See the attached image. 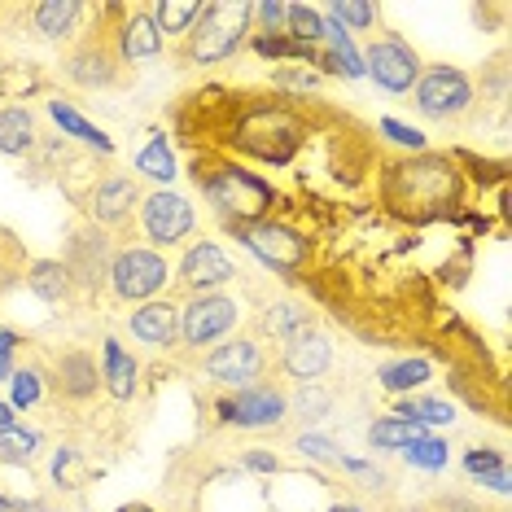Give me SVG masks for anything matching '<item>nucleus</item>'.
Instances as JSON below:
<instances>
[{
    "mask_svg": "<svg viewBox=\"0 0 512 512\" xmlns=\"http://www.w3.org/2000/svg\"><path fill=\"white\" fill-rule=\"evenodd\" d=\"M197 189L211 197V206L219 215L232 219V228L259 224V219H267V211H272V202H276L272 184L259 180L254 171H241V167L206 171V176H197Z\"/></svg>",
    "mask_w": 512,
    "mask_h": 512,
    "instance_id": "nucleus-1",
    "label": "nucleus"
},
{
    "mask_svg": "<svg viewBox=\"0 0 512 512\" xmlns=\"http://www.w3.org/2000/svg\"><path fill=\"white\" fill-rule=\"evenodd\" d=\"M254 18V5H241V0H228V5H202L193 31H189V62L197 66H215L228 62L232 53L241 49Z\"/></svg>",
    "mask_w": 512,
    "mask_h": 512,
    "instance_id": "nucleus-2",
    "label": "nucleus"
},
{
    "mask_svg": "<svg viewBox=\"0 0 512 512\" xmlns=\"http://www.w3.org/2000/svg\"><path fill=\"white\" fill-rule=\"evenodd\" d=\"M114 294L123 302H154V294L167 285V259L158 250H145V246H132V250H119L106 267Z\"/></svg>",
    "mask_w": 512,
    "mask_h": 512,
    "instance_id": "nucleus-3",
    "label": "nucleus"
},
{
    "mask_svg": "<svg viewBox=\"0 0 512 512\" xmlns=\"http://www.w3.org/2000/svg\"><path fill=\"white\" fill-rule=\"evenodd\" d=\"M364 79H372L390 97H403L421 79V57H416V49L403 36H381L364 53Z\"/></svg>",
    "mask_w": 512,
    "mask_h": 512,
    "instance_id": "nucleus-4",
    "label": "nucleus"
},
{
    "mask_svg": "<svg viewBox=\"0 0 512 512\" xmlns=\"http://www.w3.org/2000/svg\"><path fill=\"white\" fill-rule=\"evenodd\" d=\"M237 241H241V246H246L263 267H272V272H281V276L298 272V267L307 263V241H302L294 228L272 224V219H259V224H241V228H237Z\"/></svg>",
    "mask_w": 512,
    "mask_h": 512,
    "instance_id": "nucleus-5",
    "label": "nucleus"
},
{
    "mask_svg": "<svg viewBox=\"0 0 512 512\" xmlns=\"http://www.w3.org/2000/svg\"><path fill=\"white\" fill-rule=\"evenodd\" d=\"M412 97L425 119H456V114L473 106V84L456 66H429V71H421V79H416Z\"/></svg>",
    "mask_w": 512,
    "mask_h": 512,
    "instance_id": "nucleus-6",
    "label": "nucleus"
},
{
    "mask_svg": "<svg viewBox=\"0 0 512 512\" xmlns=\"http://www.w3.org/2000/svg\"><path fill=\"white\" fill-rule=\"evenodd\" d=\"M289 416V399L276 386H246L219 403V421L237 429H272Z\"/></svg>",
    "mask_w": 512,
    "mask_h": 512,
    "instance_id": "nucleus-7",
    "label": "nucleus"
},
{
    "mask_svg": "<svg viewBox=\"0 0 512 512\" xmlns=\"http://www.w3.org/2000/svg\"><path fill=\"white\" fill-rule=\"evenodd\" d=\"M237 324V302L224 294H193L189 307H180V337L184 346H211Z\"/></svg>",
    "mask_w": 512,
    "mask_h": 512,
    "instance_id": "nucleus-8",
    "label": "nucleus"
},
{
    "mask_svg": "<svg viewBox=\"0 0 512 512\" xmlns=\"http://www.w3.org/2000/svg\"><path fill=\"white\" fill-rule=\"evenodd\" d=\"M141 228L154 246H176L193 232V206L189 197L171 193V189H158L141 202Z\"/></svg>",
    "mask_w": 512,
    "mask_h": 512,
    "instance_id": "nucleus-9",
    "label": "nucleus"
},
{
    "mask_svg": "<svg viewBox=\"0 0 512 512\" xmlns=\"http://www.w3.org/2000/svg\"><path fill=\"white\" fill-rule=\"evenodd\" d=\"M232 276H237V267H232V259L215 241H197L180 259V281L193 294H219V285H228Z\"/></svg>",
    "mask_w": 512,
    "mask_h": 512,
    "instance_id": "nucleus-10",
    "label": "nucleus"
},
{
    "mask_svg": "<svg viewBox=\"0 0 512 512\" xmlns=\"http://www.w3.org/2000/svg\"><path fill=\"white\" fill-rule=\"evenodd\" d=\"M206 377L211 381H224V386H237V390H246L259 381V372H263V351L250 342V337H237V342H228V346H215L211 355H206Z\"/></svg>",
    "mask_w": 512,
    "mask_h": 512,
    "instance_id": "nucleus-11",
    "label": "nucleus"
},
{
    "mask_svg": "<svg viewBox=\"0 0 512 512\" xmlns=\"http://www.w3.org/2000/svg\"><path fill=\"white\" fill-rule=\"evenodd\" d=\"M281 364H285V372L294 381H302V386H316V381L329 372V364H333V346H329V337L324 333H298L294 342L285 346V355H281Z\"/></svg>",
    "mask_w": 512,
    "mask_h": 512,
    "instance_id": "nucleus-12",
    "label": "nucleus"
},
{
    "mask_svg": "<svg viewBox=\"0 0 512 512\" xmlns=\"http://www.w3.org/2000/svg\"><path fill=\"white\" fill-rule=\"evenodd\" d=\"M127 329H132L136 342L145 346H171L180 337V307L176 302H141V307L132 311V320H127Z\"/></svg>",
    "mask_w": 512,
    "mask_h": 512,
    "instance_id": "nucleus-13",
    "label": "nucleus"
},
{
    "mask_svg": "<svg viewBox=\"0 0 512 512\" xmlns=\"http://www.w3.org/2000/svg\"><path fill=\"white\" fill-rule=\"evenodd\" d=\"M141 202V193H136V184H132V176H110V180H101L97 189H92V219L97 224H123L127 215H132V206Z\"/></svg>",
    "mask_w": 512,
    "mask_h": 512,
    "instance_id": "nucleus-14",
    "label": "nucleus"
},
{
    "mask_svg": "<svg viewBox=\"0 0 512 512\" xmlns=\"http://www.w3.org/2000/svg\"><path fill=\"white\" fill-rule=\"evenodd\" d=\"M114 36H119V62H149V57L162 53V31L154 27L149 9H141V14H127L123 27L114 31Z\"/></svg>",
    "mask_w": 512,
    "mask_h": 512,
    "instance_id": "nucleus-15",
    "label": "nucleus"
},
{
    "mask_svg": "<svg viewBox=\"0 0 512 512\" xmlns=\"http://www.w3.org/2000/svg\"><path fill=\"white\" fill-rule=\"evenodd\" d=\"M136 377H141V364L127 355L123 342L106 337V342H101V381H106V390H110L119 403H127V399L136 394Z\"/></svg>",
    "mask_w": 512,
    "mask_h": 512,
    "instance_id": "nucleus-16",
    "label": "nucleus"
},
{
    "mask_svg": "<svg viewBox=\"0 0 512 512\" xmlns=\"http://www.w3.org/2000/svg\"><path fill=\"white\" fill-rule=\"evenodd\" d=\"M101 386V372H97V359L84 355V351H71L57 359V390L66 394V399H88V394H97Z\"/></svg>",
    "mask_w": 512,
    "mask_h": 512,
    "instance_id": "nucleus-17",
    "label": "nucleus"
},
{
    "mask_svg": "<svg viewBox=\"0 0 512 512\" xmlns=\"http://www.w3.org/2000/svg\"><path fill=\"white\" fill-rule=\"evenodd\" d=\"M79 18H84V5H75V0H44L31 9V22L44 40H71L79 31Z\"/></svg>",
    "mask_w": 512,
    "mask_h": 512,
    "instance_id": "nucleus-18",
    "label": "nucleus"
},
{
    "mask_svg": "<svg viewBox=\"0 0 512 512\" xmlns=\"http://www.w3.org/2000/svg\"><path fill=\"white\" fill-rule=\"evenodd\" d=\"M49 119L62 127L66 136H71V141H79V145H88V149H97V154H114V141L106 132H101V127H92L84 114H79L71 101H49Z\"/></svg>",
    "mask_w": 512,
    "mask_h": 512,
    "instance_id": "nucleus-19",
    "label": "nucleus"
},
{
    "mask_svg": "<svg viewBox=\"0 0 512 512\" xmlns=\"http://www.w3.org/2000/svg\"><path fill=\"white\" fill-rule=\"evenodd\" d=\"M36 149V119L22 106H5L0 110V154L5 158H22Z\"/></svg>",
    "mask_w": 512,
    "mask_h": 512,
    "instance_id": "nucleus-20",
    "label": "nucleus"
},
{
    "mask_svg": "<svg viewBox=\"0 0 512 512\" xmlns=\"http://www.w3.org/2000/svg\"><path fill=\"white\" fill-rule=\"evenodd\" d=\"M464 473H469L473 482L491 486L495 495H508V486H512L508 460H504V451H495V447H473V451H464Z\"/></svg>",
    "mask_w": 512,
    "mask_h": 512,
    "instance_id": "nucleus-21",
    "label": "nucleus"
},
{
    "mask_svg": "<svg viewBox=\"0 0 512 512\" xmlns=\"http://www.w3.org/2000/svg\"><path fill=\"white\" fill-rule=\"evenodd\" d=\"M66 79L79 88H110L114 84V57L92 44V49L75 53L71 62H66Z\"/></svg>",
    "mask_w": 512,
    "mask_h": 512,
    "instance_id": "nucleus-22",
    "label": "nucleus"
},
{
    "mask_svg": "<svg viewBox=\"0 0 512 512\" xmlns=\"http://www.w3.org/2000/svg\"><path fill=\"white\" fill-rule=\"evenodd\" d=\"M434 377V368H429V359H394V364H386L377 372V381H381V390H390V394H412V390H421L425 381Z\"/></svg>",
    "mask_w": 512,
    "mask_h": 512,
    "instance_id": "nucleus-23",
    "label": "nucleus"
},
{
    "mask_svg": "<svg viewBox=\"0 0 512 512\" xmlns=\"http://www.w3.org/2000/svg\"><path fill=\"white\" fill-rule=\"evenodd\" d=\"M429 429L416 421H399V416H381L368 425V447L372 451H403L412 438H425Z\"/></svg>",
    "mask_w": 512,
    "mask_h": 512,
    "instance_id": "nucleus-24",
    "label": "nucleus"
},
{
    "mask_svg": "<svg viewBox=\"0 0 512 512\" xmlns=\"http://www.w3.org/2000/svg\"><path fill=\"white\" fill-rule=\"evenodd\" d=\"M136 171L149 180H158V184H171L180 176V167H176V149L167 145V136L154 132V141H149L141 154H136Z\"/></svg>",
    "mask_w": 512,
    "mask_h": 512,
    "instance_id": "nucleus-25",
    "label": "nucleus"
},
{
    "mask_svg": "<svg viewBox=\"0 0 512 512\" xmlns=\"http://www.w3.org/2000/svg\"><path fill=\"white\" fill-rule=\"evenodd\" d=\"M27 285H31V294L44 298V302H62L71 294V272H66V263H57V259H40L27 272Z\"/></svg>",
    "mask_w": 512,
    "mask_h": 512,
    "instance_id": "nucleus-26",
    "label": "nucleus"
},
{
    "mask_svg": "<svg viewBox=\"0 0 512 512\" xmlns=\"http://www.w3.org/2000/svg\"><path fill=\"white\" fill-rule=\"evenodd\" d=\"M197 14H202L197 0H189V5H180V0H158V5L149 9V18H154V27L162 31V36H189Z\"/></svg>",
    "mask_w": 512,
    "mask_h": 512,
    "instance_id": "nucleus-27",
    "label": "nucleus"
},
{
    "mask_svg": "<svg viewBox=\"0 0 512 512\" xmlns=\"http://www.w3.org/2000/svg\"><path fill=\"white\" fill-rule=\"evenodd\" d=\"M263 324H267V333H276V337H285V342H294L298 333L311 329V311L298 307V302H276V307H267Z\"/></svg>",
    "mask_w": 512,
    "mask_h": 512,
    "instance_id": "nucleus-28",
    "label": "nucleus"
},
{
    "mask_svg": "<svg viewBox=\"0 0 512 512\" xmlns=\"http://www.w3.org/2000/svg\"><path fill=\"white\" fill-rule=\"evenodd\" d=\"M285 36L298 44H320L324 40V14L311 5H285Z\"/></svg>",
    "mask_w": 512,
    "mask_h": 512,
    "instance_id": "nucleus-29",
    "label": "nucleus"
},
{
    "mask_svg": "<svg viewBox=\"0 0 512 512\" xmlns=\"http://www.w3.org/2000/svg\"><path fill=\"white\" fill-rule=\"evenodd\" d=\"M403 460L412 464V469H421V473H442L447 469V460H451V451H447V442L434 438V434H425V438H412L403 447Z\"/></svg>",
    "mask_w": 512,
    "mask_h": 512,
    "instance_id": "nucleus-30",
    "label": "nucleus"
},
{
    "mask_svg": "<svg viewBox=\"0 0 512 512\" xmlns=\"http://www.w3.org/2000/svg\"><path fill=\"white\" fill-rule=\"evenodd\" d=\"M40 451V434L27 425H9L0 429V460L5 464H31V456Z\"/></svg>",
    "mask_w": 512,
    "mask_h": 512,
    "instance_id": "nucleus-31",
    "label": "nucleus"
},
{
    "mask_svg": "<svg viewBox=\"0 0 512 512\" xmlns=\"http://www.w3.org/2000/svg\"><path fill=\"white\" fill-rule=\"evenodd\" d=\"M44 399V377L36 368H14V377H9V407L14 412H27V407H36Z\"/></svg>",
    "mask_w": 512,
    "mask_h": 512,
    "instance_id": "nucleus-32",
    "label": "nucleus"
},
{
    "mask_svg": "<svg viewBox=\"0 0 512 512\" xmlns=\"http://www.w3.org/2000/svg\"><path fill=\"white\" fill-rule=\"evenodd\" d=\"M324 18H333L342 31H368L377 22V5H355V0H337V5L324 9Z\"/></svg>",
    "mask_w": 512,
    "mask_h": 512,
    "instance_id": "nucleus-33",
    "label": "nucleus"
},
{
    "mask_svg": "<svg viewBox=\"0 0 512 512\" xmlns=\"http://www.w3.org/2000/svg\"><path fill=\"white\" fill-rule=\"evenodd\" d=\"M254 53H259V57H294V62H316V49L289 40L285 31H281V36H259V40H254Z\"/></svg>",
    "mask_w": 512,
    "mask_h": 512,
    "instance_id": "nucleus-34",
    "label": "nucleus"
},
{
    "mask_svg": "<svg viewBox=\"0 0 512 512\" xmlns=\"http://www.w3.org/2000/svg\"><path fill=\"white\" fill-rule=\"evenodd\" d=\"M377 132L386 136L390 145L412 149V154H421V149H425V132H421V127H407V123H399V119H381V123H377Z\"/></svg>",
    "mask_w": 512,
    "mask_h": 512,
    "instance_id": "nucleus-35",
    "label": "nucleus"
},
{
    "mask_svg": "<svg viewBox=\"0 0 512 512\" xmlns=\"http://www.w3.org/2000/svg\"><path fill=\"white\" fill-rule=\"evenodd\" d=\"M298 451L307 460H316V464H337V460H342V451H337L329 438H320V434H302L298 438Z\"/></svg>",
    "mask_w": 512,
    "mask_h": 512,
    "instance_id": "nucleus-36",
    "label": "nucleus"
},
{
    "mask_svg": "<svg viewBox=\"0 0 512 512\" xmlns=\"http://www.w3.org/2000/svg\"><path fill=\"white\" fill-rule=\"evenodd\" d=\"M329 394L324 390H316V386H302V394H298V403H294V412H302V421H316V416H324L329 412Z\"/></svg>",
    "mask_w": 512,
    "mask_h": 512,
    "instance_id": "nucleus-37",
    "label": "nucleus"
},
{
    "mask_svg": "<svg viewBox=\"0 0 512 512\" xmlns=\"http://www.w3.org/2000/svg\"><path fill=\"white\" fill-rule=\"evenodd\" d=\"M272 84L281 88V92H302V97H307V92H316V88H320V79L311 75V71H276V75H272Z\"/></svg>",
    "mask_w": 512,
    "mask_h": 512,
    "instance_id": "nucleus-38",
    "label": "nucleus"
},
{
    "mask_svg": "<svg viewBox=\"0 0 512 512\" xmlns=\"http://www.w3.org/2000/svg\"><path fill=\"white\" fill-rule=\"evenodd\" d=\"M254 18L263 22L259 36H281V31H285V5H276V0H263V5H254Z\"/></svg>",
    "mask_w": 512,
    "mask_h": 512,
    "instance_id": "nucleus-39",
    "label": "nucleus"
},
{
    "mask_svg": "<svg viewBox=\"0 0 512 512\" xmlns=\"http://www.w3.org/2000/svg\"><path fill=\"white\" fill-rule=\"evenodd\" d=\"M71 464H75V451H71V447H62V451L53 456V482H57V486H71Z\"/></svg>",
    "mask_w": 512,
    "mask_h": 512,
    "instance_id": "nucleus-40",
    "label": "nucleus"
},
{
    "mask_svg": "<svg viewBox=\"0 0 512 512\" xmlns=\"http://www.w3.org/2000/svg\"><path fill=\"white\" fill-rule=\"evenodd\" d=\"M246 469H254V473H276V456H267V451H246Z\"/></svg>",
    "mask_w": 512,
    "mask_h": 512,
    "instance_id": "nucleus-41",
    "label": "nucleus"
},
{
    "mask_svg": "<svg viewBox=\"0 0 512 512\" xmlns=\"http://www.w3.org/2000/svg\"><path fill=\"white\" fill-rule=\"evenodd\" d=\"M14 351H18V333L0 329V359H14Z\"/></svg>",
    "mask_w": 512,
    "mask_h": 512,
    "instance_id": "nucleus-42",
    "label": "nucleus"
},
{
    "mask_svg": "<svg viewBox=\"0 0 512 512\" xmlns=\"http://www.w3.org/2000/svg\"><path fill=\"white\" fill-rule=\"evenodd\" d=\"M9 425H18V412L5 399H0V429H9Z\"/></svg>",
    "mask_w": 512,
    "mask_h": 512,
    "instance_id": "nucleus-43",
    "label": "nucleus"
},
{
    "mask_svg": "<svg viewBox=\"0 0 512 512\" xmlns=\"http://www.w3.org/2000/svg\"><path fill=\"white\" fill-rule=\"evenodd\" d=\"M14 377V359H0V381Z\"/></svg>",
    "mask_w": 512,
    "mask_h": 512,
    "instance_id": "nucleus-44",
    "label": "nucleus"
},
{
    "mask_svg": "<svg viewBox=\"0 0 512 512\" xmlns=\"http://www.w3.org/2000/svg\"><path fill=\"white\" fill-rule=\"evenodd\" d=\"M329 512H364V508H355V504H333Z\"/></svg>",
    "mask_w": 512,
    "mask_h": 512,
    "instance_id": "nucleus-45",
    "label": "nucleus"
},
{
    "mask_svg": "<svg viewBox=\"0 0 512 512\" xmlns=\"http://www.w3.org/2000/svg\"><path fill=\"white\" fill-rule=\"evenodd\" d=\"M119 512H154V508H145V504H132V508H119Z\"/></svg>",
    "mask_w": 512,
    "mask_h": 512,
    "instance_id": "nucleus-46",
    "label": "nucleus"
},
{
    "mask_svg": "<svg viewBox=\"0 0 512 512\" xmlns=\"http://www.w3.org/2000/svg\"><path fill=\"white\" fill-rule=\"evenodd\" d=\"M0 512H9V508H5V504H0Z\"/></svg>",
    "mask_w": 512,
    "mask_h": 512,
    "instance_id": "nucleus-47",
    "label": "nucleus"
}]
</instances>
